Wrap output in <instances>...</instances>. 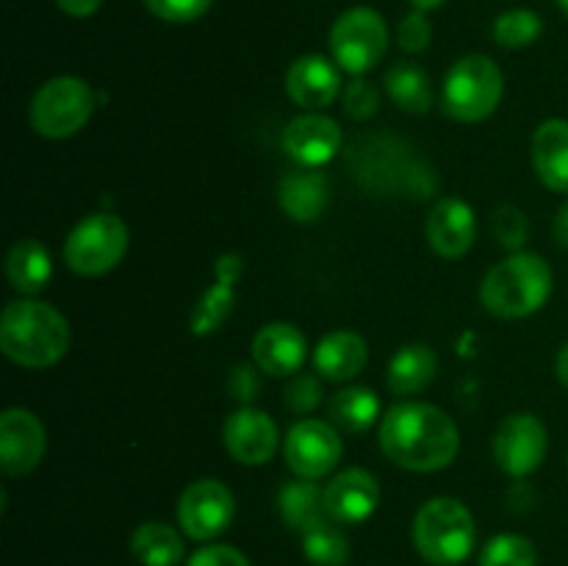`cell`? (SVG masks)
<instances>
[{"label": "cell", "instance_id": "1", "mask_svg": "<svg viewBox=\"0 0 568 566\" xmlns=\"http://www.w3.org/2000/svg\"><path fill=\"white\" fill-rule=\"evenodd\" d=\"M381 447L403 469L438 472L458 455L460 433L438 405L399 403L383 416Z\"/></svg>", "mask_w": 568, "mask_h": 566}, {"label": "cell", "instance_id": "2", "mask_svg": "<svg viewBox=\"0 0 568 566\" xmlns=\"http://www.w3.org/2000/svg\"><path fill=\"white\" fill-rule=\"evenodd\" d=\"M0 350L17 366L48 370L70 350V325L53 305L14 300L0 316Z\"/></svg>", "mask_w": 568, "mask_h": 566}, {"label": "cell", "instance_id": "3", "mask_svg": "<svg viewBox=\"0 0 568 566\" xmlns=\"http://www.w3.org/2000/svg\"><path fill=\"white\" fill-rule=\"evenodd\" d=\"M552 286V266L541 255L514 253L483 277L480 300L499 320H521L547 305Z\"/></svg>", "mask_w": 568, "mask_h": 566}, {"label": "cell", "instance_id": "4", "mask_svg": "<svg viewBox=\"0 0 568 566\" xmlns=\"http://www.w3.org/2000/svg\"><path fill=\"white\" fill-rule=\"evenodd\" d=\"M475 516L460 499L433 497L416 511L414 544L425 560L436 566H455L475 549Z\"/></svg>", "mask_w": 568, "mask_h": 566}, {"label": "cell", "instance_id": "5", "mask_svg": "<svg viewBox=\"0 0 568 566\" xmlns=\"http://www.w3.org/2000/svg\"><path fill=\"white\" fill-rule=\"evenodd\" d=\"M505 94L503 70L488 55L471 53L455 61L444 78L442 109L458 122H483Z\"/></svg>", "mask_w": 568, "mask_h": 566}, {"label": "cell", "instance_id": "6", "mask_svg": "<svg viewBox=\"0 0 568 566\" xmlns=\"http://www.w3.org/2000/svg\"><path fill=\"white\" fill-rule=\"evenodd\" d=\"M128 225L116 214L100 211L78 222L64 242V261L75 275L100 277L128 253Z\"/></svg>", "mask_w": 568, "mask_h": 566}, {"label": "cell", "instance_id": "7", "mask_svg": "<svg viewBox=\"0 0 568 566\" xmlns=\"http://www.w3.org/2000/svg\"><path fill=\"white\" fill-rule=\"evenodd\" d=\"M94 114V92L83 78L59 75L37 89L31 128L44 139L75 137Z\"/></svg>", "mask_w": 568, "mask_h": 566}, {"label": "cell", "instance_id": "8", "mask_svg": "<svg viewBox=\"0 0 568 566\" xmlns=\"http://www.w3.org/2000/svg\"><path fill=\"white\" fill-rule=\"evenodd\" d=\"M331 53L333 61L349 75H364L375 70L377 61L386 55L388 28L386 20L369 6L347 9L331 28Z\"/></svg>", "mask_w": 568, "mask_h": 566}, {"label": "cell", "instance_id": "9", "mask_svg": "<svg viewBox=\"0 0 568 566\" xmlns=\"http://www.w3.org/2000/svg\"><path fill=\"white\" fill-rule=\"evenodd\" d=\"M236 516V499L231 488L216 477H203L183 488L178 499V522L194 542H211L231 527Z\"/></svg>", "mask_w": 568, "mask_h": 566}, {"label": "cell", "instance_id": "10", "mask_svg": "<svg viewBox=\"0 0 568 566\" xmlns=\"http://www.w3.org/2000/svg\"><path fill=\"white\" fill-rule=\"evenodd\" d=\"M283 455L294 475L305 481H320L331 475L333 466L342 461V438L333 422L300 420L288 427Z\"/></svg>", "mask_w": 568, "mask_h": 566}, {"label": "cell", "instance_id": "11", "mask_svg": "<svg viewBox=\"0 0 568 566\" xmlns=\"http://www.w3.org/2000/svg\"><path fill=\"white\" fill-rule=\"evenodd\" d=\"M549 449L547 427L532 414H510L494 433V458L510 477H527L544 464Z\"/></svg>", "mask_w": 568, "mask_h": 566}, {"label": "cell", "instance_id": "12", "mask_svg": "<svg viewBox=\"0 0 568 566\" xmlns=\"http://www.w3.org/2000/svg\"><path fill=\"white\" fill-rule=\"evenodd\" d=\"M48 449V433L28 408H9L0 416V469L9 477L28 475Z\"/></svg>", "mask_w": 568, "mask_h": 566}, {"label": "cell", "instance_id": "13", "mask_svg": "<svg viewBox=\"0 0 568 566\" xmlns=\"http://www.w3.org/2000/svg\"><path fill=\"white\" fill-rule=\"evenodd\" d=\"M222 442H225L233 461L244 466H261L272 461L277 442H281V433H277L275 420L270 414L242 405L225 420Z\"/></svg>", "mask_w": 568, "mask_h": 566}, {"label": "cell", "instance_id": "14", "mask_svg": "<svg viewBox=\"0 0 568 566\" xmlns=\"http://www.w3.org/2000/svg\"><path fill=\"white\" fill-rule=\"evenodd\" d=\"M377 503H381L377 477L372 472L358 469V466L338 472L325 486L327 516L338 525H358V522L369 519Z\"/></svg>", "mask_w": 568, "mask_h": 566}, {"label": "cell", "instance_id": "15", "mask_svg": "<svg viewBox=\"0 0 568 566\" xmlns=\"http://www.w3.org/2000/svg\"><path fill=\"white\" fill-rule=\"evenodd\" d=\"M342 148V128L325 114L294 117L283 131V150L297 166H322Z\"/></svg>", "mask_w": 568, "mask_h": 566}, {"label": "cell", "instance_id": "16", "mask_svg": "<svg viewBox=\"0 0 568 566\" xmlns=\"http://www.w3.org/2000/svg\"><path fill=\"white\" fill-rule=\"evenodd\" d=\"M427 242L442 259H460L471 250L477 239V216L469 203L458 198H444L433 205L427 216Z\"/></svg>", "mask_w": 568, "mask_h": 566}, {"label": "cell", "instance_id": "17", "mask_svg": "<svg viewBox=\"0 0 568 566\" xmlns=\"http://www.w3.org/2000/svg\"><path fill=\"white\" fill-rule=\"evenodd\" d=\"M253 358L272 377L297 375L308 358V342L292 322H270L253 338Z\"/></svg>", "mask_w": 568, "mask_h": 566}, {"label": "cell", "instance_id": "18", "mask_svg": "<svg viewBox=\"0 0 568 566\" xmlns=\"http://www.w3.org/2000/svg\"><path fill=\"white\" fill-rule=\"evenodd\" d=\"M244 272V261L239 253H227L216 259L214 283L205 289L192 311V333L194 336H211L220 331L236 305V281Z\"/></svg>", "mask_w": 568, "mask_h": 566}, {"label": "cell", "instance_id": "19", "mask_svg": "<svg viewBox=\"0 0 568 566\" xmlns=\"http://www.w3.org/2000/svg\"><path fill=\"white\" fill-rule=\"evenodd\" d=\"M286 92L303 109H325L342 92L338 67L320 53L300 55L286 70Z\"/></svg>", "mask_w": 568, "mask_h": 566}, {"label": "cell", "instance_id": "20", "mask_svg": "<svg viewBox=\"0 0 568 566\" xmlns=\"http://www.w3.org/2000/svg\"><path fill=\"white\" fill-rule=\"evenodd\" d=\"M277 200L294 222H316L331 203V183L320 166H294L281 178Z\"/></svg>", "mask_w": 568, "mask_h": 566}, {"label": "cell", "instance_id": "21", "mask_svg": "<svg viewBox=\"0 0 568 566\" xmlns=\"http://www.w3.org/2000/svg\"><path fill=\"white\" fill-rule=\"evenodd\" d=\"M532 166L552 192L568 194V120L541 122L532 137Z\"/></svg>", "mask_w": 568, "mask_h": 566}, {"label": "cell", "instance_id": "22", "mask_svg": "<svg viewBox=\"0 0 568 566\" xmlns=\"http://www.w3.org/2000/svg\"><path fill=\"white\" fill-rule=\"evenodd\" d=\"M369 361V347H366L364 336L353 331H333L316 344L314 350V366L322 377L327 381H353Z\"/></svg>", "mask_w": 568, "mask_h": 566}, {"label": "cell", "instance_id": "23", "mask_svg": "<svg viewBox=\"0 0 568 566\" xmlns=\"http://www.w3.org/2000/svg\"><path fill=\"white\" fill-rule=\"evenodd\" d=\"M6 275L17 292L33 297L48 286L50 275H53V261L39 239H20L11 244L9 255H6Z\"/></svg>", "mask_w": 568, "mask_h": 566}, {"label": "cell", "instance_id": "24", "mask_svg": "<svg viewBox=\"0 0 568 566\" xmlns=\"http://www.w3.org/2000/svg\"><path fill=\"white\" fill-rule=\"evenodd\" d=\"M277 505H281L283 522L297 533H308L331 519L325 508V488L316 486L314 481H305V477L286 483L281 488Z\"/></svg>", "mask_w": 568, "mask_h": 566}, {"label": "cell", "instance_id": "25", "mask_svg": "<svg viewBox=\"0 0 568 566\" xmlns=\"http://www.w3.org/2000/svg\"><path fill=\"white\" fill-rule=\"evenodd\" d=\"M438 372V355L430 344H405L388 364V388L394 394H416L433 383Z\"/></svg>", "mask_w": 568, "mask_h": 566}, {"label": "cell", "instance_id": "26", "mask_svg": "<svg viewBox=\"0 0 568 566\" xmlns=\"http://www.w3.org/2000/svg\"><path fill=\"white\" fill-rule=\"evenodd\" d=\"M131 553L142 566H175L183 558V538L166 522H144L133 530Z\"/></svg>", "mask_w": 568, "mask_h": 566}, {"label": "cell", "instance_id": "27", "mask_svg": "<svg viewBox=\"0 0 568 566\" xmlns=\"http://www.w3.org/2000/svg\"><path fill=\"white\" fill-rule=\"evenodd\" d=\"M386 92L394 103L410 114H427L433 105V83L422 67L399 61L386 72Z\"/></svg>", "mask_w": 568, "mask_h": 566}, {"label": "cell", "instance_id": "28", "mask_svg": "<svg viewBox=\"0 0 568 566\" xmlns=\"http://www.w3.org/2000/svg\"><path fill=\"white\" fill-rule=\"evenodd\" d=\"M381 416V400L366 386H347L333 394L331 422L347 433H364Z\"/></svg>", "mask_w": 568, "mask_h": 566}, {"label": "cell", "instance_id": "29", "mask_svg": "<svg viewBox=\"0 0 568 566\" xmlns=\"http://www.w3.org/2000/svg\"><path fill=\"white\" fill-rule=\"evenodd\" d=\"M303 553L314 566H344L349 560V542L338 527L322 522L314 530L303 533Z\"/></svg>", "mask_w": 568, "mask_h": 566}, {"label": "cell", "instance_id": "30", "mask_svg": "<svg viewBox=\"0 0 568 566\" xmlns=\"http://www.w3.org/2000/svg\"><path fill=\"white\" fill-rule=\"evenodd\" d=\"M541 31H544L541 17L530 9L503 11V14L497 17V22H494V39H497V44H503V48H510V50H519V48H527V44H532L538 37H541Z\"/></svg>", "mask_w": 568, "mask_h": 566}, {"label": "cell", "instance_id": "31", "mask_svg": "<svg viewBox=\"0 0 568 566\" xmlns=\"http://www.w3.org/2000/svg\"><path fill=\"white\" fill-rule=\"evenodd\" d=\"M536 544L519 533H499L483 547L480 566H536Z\"/></svg>", "mask_w": 568, "mask_h": 566}, {"label": "cell", "instance_id": "32", "mask_svg": "<svg viewBox=\"0 0 568 566\" xmlns=\"http://www.w3.org/2000/svg\"><path fill=\"white\" fill-rule=\"evenodd\" d=\"M342 100L344 111H347V117H353V120H369V117H375L377 109H381V92H377L375 83L364 81V78L349 81Z\"/></svg>", "mask_w": 568, "mask_h": 566}, {"label": "cell", "instance_id": "33", "mask_svg": "<svg viewBox=\"0 0 568 566\" xmlns=\"http://www.w3.org/2000/svg\"><path fill=\"white\" fill-rule=\"evenodd\" d=\"M214 0H144L148 11L164 22H194L211 9Z\"/></svg>", "mask_w": 568, "mask_h": 566}, {"label": "cell", "instance_id": "34", "mask_svg": "<svg viewBox=\"0 0 568 566\" xmlns=\"http://www.w3.org/2000/svg\"><path fill=\"white\" fill-rule=\"evenodd\" d=\"M397 42L405 53H422V50L430 48L433 26L425 11L414 9L410 14L403 17V22L397 26Z\"/></svg>", "mask_w": 568, "mask_h": 566}, {"label": "cell", "instance_id": "35", "mask_svg": "<svg viewBox=\"0 0 568 566\" xmlns=\"http://www.w3.org/2000/svg\"><path fill=\"white\" fill-rule=\"evenodd\" d=\"M322 383L314 375H294L286 386V408L294 414H308L322 403Z\"/></svg>", "mask_w": 568, "mask_h": 566}, {"label": "cell", "instance_id": "36", "mask_svg": "<svg viewBox=\"0 0 568 566\" xmlns=\"http://www.w3.org/2000/svg\"><path fill=\"white\" fill-rule=\"evenodd\" d=\"M494 233L505 247H521L527 239V220L516 205H499L494 211Z\"/></svg>", "mask_w": 568, "mask_h": 566}, {"label": "cell", "instance_id": "37", "mask_svg": "<svg viewBox=\"0 0 568 566\" xmlns=\"http://www.w3.org/2000/svg\"><path fill=\"white\" fill-rule=\"evenodd\" d=\"M186 566H250V560L231 544H209L197 549Z\"/></svg>", "mask_w": 568, "mask_h": 566}, {"label": "cell", "instance_id": "38", "mask_svg": "<svg viewBox=\"0 0 568 566\" xmlns=\"http://www.w3.org/2000/svg\"><path fill=\"white\" fill-rule=\"evenodd\" d=\"M227 392L239 400V403L247 405L250 400L258 397L261 392V377L258 370L250 364H236L231 370V377H227Z\"/></svg>", "mask_w": 568, "mask_h": 566}, {"label": "cell", "instance_id": "39", "mask_svg": "<svg viewBox=\"0 0 568 566\" xmlns=\"http://www.w3.org/2000/svg\"><path fill=\"white\" fill-rule=\"evenodd\" d=\"M55 6L75 20H87L103 6V0H55Z\"/></svg>", "mask_w": 568, "mask_h": 566}, {"label": "cell", "instance_id": "40", "mask_svg": "<svg viewBox=\"0 0 568 566\" xmlns=\"http://www.w3.org/2000/svg\"><path fill=\"white\" fill-rule=\"evenodd\" d=\"M552 233H555V239H558L560 247H566V250H568V200H566L564 205H560L558 216H555V222H552Z\"/></svg>", "mask_w": 568, "mask_h": 566}, {"label": "cell", "instance_id": "41", "mask_svg": "<svg viewBox=\"0 0 568 566\" xmlns=\"http://www.w3.org/2000/svg\"><path fill=\"white\" fill-rule=\"evenodd\" d=\"M555 375H558V381L568 388V342L560 347L558 358H555Z\"/></svg>", "mask_w": 568, "mask_h": 566}, {"label": "cell", "instance_id": "42", "mask_svg": "<svg viewBox=\"0 0 568 566\" xmlns=\"http://www.w3.org/2000/svg\"><path fill=\"white\" fill-rule=\"evenodd\" d=\"M408 3L414 6V9H419V11H430V9H438L444 0H408Z\"/></svg>", "mask_w": 568, "mask_h": 566}, {"label": "cell", "instance_id": "43", "mask_svg": "<svg viewBox=\"0 0 568 566\" xmlns=\"http://www.w3.org/2000/svg\"><path fill=\"white\" fill-rule=\"evenodd\" d=\"M558 9L564 11V14L568 17V0H558Z\"/></svg>", "mask_w": 568, "mask_h": 566}]
</instances>
